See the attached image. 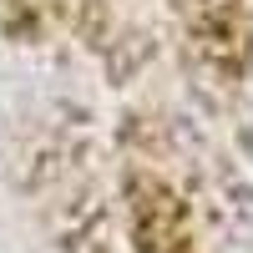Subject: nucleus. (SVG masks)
Returning a JSON list of instances; mask_svg holds the SVG:
<instances>
[{"label":"nucleus","mask_w":253,"mask_h":253,"mask_svg":"<svg viewBox=\"0 0 253 253\" xmlns=\"http://www.w3.org/2000/svg\"><path fill=\"white\" fill-rule=\"evenodd\" d=\"M172 213H177V203L167 198L157 182H142V187H137V208H132V218H137V238H157V248L147 243L142 253H187V248H182L187 238L167 243V223H172Z\"/></svg>","instance_id":"nucleus-1"}]
</instances>
